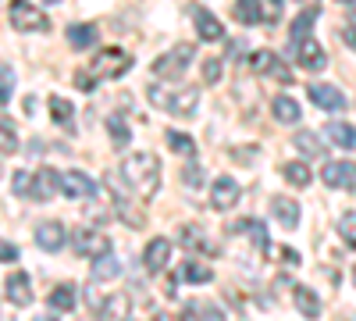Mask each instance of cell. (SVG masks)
Wrapping results in <instances>:
<instances>
[{
	"label": "cell",
	"instance_id": "53",
	"mask_svg": "<svg viewBox=\"0 0 356 321\" xmlns=\"http://www.w3.org/2000/svg\"><path fill=\"white\" fill-rule=\"evenodd\" d=\"M342 4H353V0H342Z\"/></svg>",
	"mask_w": 356,
	"mask_h": 321
},
{
	"label": "cell",
	"instance_id": "39",
	"mask_svg": "<svg viewBox=\"0 0 356 321\" xmlns=\"http://www.w3.org/2000/svg\"><path fill=\"white\" fill-rule=\"evenodd\" d=\"M11 189L18 196H29L33 200V175H25V171H15V179H11Z\"/></svg>",
	"mask_w": 356,
	"mask_h": 321
},
{
	"label": "cell",
	"instance_id": "10",
	"mask_svg": "<svg viewBox=\"0 0 356 321\" xmlns=\"http://www.w3.org/2000/svg\"><path fill=\"white\" fill-rule=\"evenodd\" d=\"M65 243H68V232H65L61 221H40L36 225V246L43 253H57Z\"/></svg>",
	"mask_w": 356,
	"mask_h": 321
},
{
	"label": "cell",
	"instance_id": "2",
	"mask_svg": "<svg viewBox=\"0 0 356 321\" xmlns=\"http://www.w3.org/2000/svg\"><path fill=\"white\" fill-rule=\"evenodd\" d=\"M122 171H125L129 186H132L143 200H146V196H154V193L161 189V161H157L154 154H146V150L132 154V157L122 164Z\"/></svg>",
	"mask_w": 356,
	"mask_h": 321
},
{
	"label": "cell",
	"instance_id": "32",
	"mask_svg": "<svg viewBox=\"0 0 356 321\" xmlns=\"http://www.w3.org/2000/svg\"><path fill=\"white\" fill-rule=\"evenodd\" d=\"M107 132H111V143H114L118 150L129 147V125H125L122 114H111V118H107Z\"/></svg>",
	"mask_w": 356,
	"mask_h": 321
},
{
	"label": "cell",
	"instance_id": "30",
	"mask_svg": "<svg viewBox=\"0 0 356 321\" xmlns=\"http://www.w3.org/2000/svg\"><path fill=\"white\" fill-rule=\"evenodd\" d=\"M68 43L72 47H93L97 43V25H68Z\"/></svg>",
	"mask_w": 356,
	"mask_h": 321
},
{
	"label": "cell",
	"instance_id": "25",
	"mask_svg": "<svg viewBox=\"0 0 356 321\" xmlns=\"http://www.w3.org/2000/svg\"><path fill=\"white\" fill-rule=\"evenodd\" d=\"M235 232H246V236L257 243V250H267V243H271V240H267V228H264L257 218H243V221H235Z\"/></svg>",
	"mask_w": 356,
	"mask_h": 321
},
{
	"label": "cell",
	"instance_id": "14",
	"mask_svg": "<svg viewBox=\"0 0 356 321\" xmlns=\"http://www.w3.org/2000/svg\"><path fill=\"white\" fill-rule=\"evenodd\" d=\"M193 22H196V33H200V40H207V43L225 40V29H221V22L214 18V11H207V8L193 4Z\"/></svg>",
	"mask_w": 356,
	"mask_h": 321
},
{
	"label": "cell",
	"instance_id": "37",
	"mask_svg": "<svg viewBox=\"0 0 356 321\" xmlns=\"http://www.w3.org/2000/svg\"><path fill=\"white\" fill-rule=\"evenodd\" d=\"M178 240H182L186 246H193V250H207V240H203V232L196 225H182L178 228Z\"/></svg>",
	"mask_w": 356,
	"mask_h": 321
},
{
	"label": "cell",
	"instance_id": "1",
	"mask_svg": "<svg viewBox=\"0 0 356 321\" xmlns=\"http://www.w3.org/2000/svg\"><path fill=\"white\" fill-rule=\"evenodd\" d=\"M104 186H107V193H111V200H114V211H118V218H122L129 228H143L146 225V211L136 203V196H132V186H129V179H125V171H107L104 175Z\"/></svg>",
	"mask_w": 356,
	"mask_h": 321
},
{
	"label": "cell",
	"instance_id": "12",
	"mask_svg": "<svg viewBox=\"0 0 356 321\" xmlns=\"http://www.w3.org/2000/svg\"><path fill=\"white\" fill-rule=\"evenodd\" d=\"M168 260H171V243H168L164 236H157V240L146 243V250H143V265H146V272H150V275L164 272V268H168Z\"/></svg>",
	"mask_w": 356,
	"mask_h": 321
},
{
	"label": "cell",
	"instance_id": "49",
	"mask_svg": "<svg viewBox=\"0 0 356 321\" xmlns=\"http://www.w3.org/2000/svg\"><path fill=\"white\" fill-rule=\"evenodd\" d=\"M36 321H57V318H54V314H40Z\"/></svg>",
	"mask_w": 356,
	"mask_h": 321
},
{
	"label": "cell",
	"instance_id": "19",
	"mask_svg": "<svg viewBox=\"0 0 356 321\" xmlns=\"http://www.w3.org/2000/svg\"><path fill=\"white\" fill-rule=\"evenodd\" d=\"M57 189H61V175H54L50 168L33 175V200H54Z\"/></svg>",
	"mask_w": 356,
	"mask_h": 321
},
{
	"label": "cell",
	"instance_id": "26",
	"mask_svg": "<svg viewBox=\"0 0 356 321\" xmlns=\"http://www.w3.org/2000/svg\"><path fill=\"white\" fill-rule=\"evenodd\" d=\"M118 272H122V265H118L114 253H104V257L93 260V282H111Z\"/></svg>",
	"mask_w": 356,
	"mask_h": 321
},
{
	"label": "cell",
	"instance_id": "34",
	"mask_svg": "<svg viewBox=\"0 0 356 321\" xmlns=\"http://www.w3.org/2000/svg\"><path fill=\"white\" fill-rule=\"evenodd\" d=\"M164 139H168V147H171L175 154H186V157H193V154H196V143H193V136H186V132L171 129Z\"/></svg>",
	"mask_w": 356,
	"mask_h": 321
},
{
	"label": "cell",
	"instance_id": "48",
	"mask_svg": "<svg viewBox=\"0 0 356 321\" xmlns=\"http://www.w3.org/2000/svg\"><path fill=\"white\" fill-rule=\"evenodd\" d=\"M342 36H346L349 47H356V29H342Z\"/></svg>",
	"mask_w": 356,
	"mask_h": 321
},
{
	"label": "cell",
	"instance_id": "20",
	"mask_svg": "<svg viewBox=\"0 0 356 321\" xmlns=\"http://www.w3.org/2000/svg\"><path fill=\"white\" fill-rule=\"evenodd\" d=\"M292 304H296V311H300L303 318H321V300H317V293H310L307 285H296L292 289Z\"/></svg>",
	"mask_w": 356,
	"mask_h": 321
},
{
	"label": "cell",
	"instance_id": "41",
	"mask_svg": "<svg viewBox=\"0 0 356 321\" xmlns=\"http://www.w3.org/2000/svg\"><path fill=\"white\" fill-rule=\"evenodd\" d=\"M11 86H15V68L11 65H4V82H0V100H11Z\"/></svg>",
	"mask_w": 356,
	"mask_h": 321
},
{
	"label": "cell",
	"instance_id": "42",
	"mask_svg": "<svg viewBox=\"0 0 356 321\" xmlns=\"http://www.w3.org/2000/svg\"><path fill=\"white\" fill-rule=\"evenodd\" d=\"M15 150H18V136H15L11 122L4 118V154H15Z\"/></svg>",
	"mask_w": 356,
	"mask_h": 321
},
{
	"label": "cell",
	"instance_id": "38",
	"mask_svg": "<svg viewBox=\"0 0 356 321\" xmlns=\"http://www.w3.org/2000/svg\"><path fill=\"white\" fill-rule=\"evenodd\" d=\"M182 182H186L189 189H200V186H203V168H200L196 161H189V164L182 168Z\"/></svg>",
	"mask_w": 356,
	"mask_h": 321
},
{
	"label": "cell",
	"instance_id": "36",
	"mask_svg": "<svg viewBox=\"0 0 356 321\" xmlns=\"http://www.w3.org/2000/svg\"><path fill=\"white\" fill-rule=\"evenodd\" d=\"M335 228H339V236H342V243L356 250V214H353V211H349V214H342Z\"/></svg>",
	"mask_w": 356,
	"mask_h": 321
},
{
	"label": "cell",
	"instance_id": "33",
	"mask_svg": "<svg viewBox=\"0 0 356 321\" xmlns=\"http://www.w3.org/2000/svg\"><path fill=\"white\" fill-rule=\"evenodd\" d=\"M50 114H54L57 125H72L75 122V107L65 97H50Z\"/></svg>",
	"mask_w": 356,
	"mask_h": 321
},
{
	"label": "cell",
	"instance_id": "8",
	"mask_svg": "<svg viewBox=\"0 0 356 321\" xmlns=\"http://www.w3.org/2000/svg\"><path fill=\"white\" fill-rule=\"evenodd\" d=\"M253 68L264 75V79H275L278 86H292V72L285 68V61L271 50H257L253 54Z\"/></svg>",
	"mask_w": 356,
	"mask_h": 321
},
{
	"label": "cell",
	"instance_id": "3",
	"mask_svg": "<svg viewBox=\"0 0 356 321\" xmlns=\"http://www.w3.org/2000/svg\"><path fill=\"white\" fill-rule=\"evenodd\" d=\"M146 97H150L154 107L175 114V118H193V114H196V104H200V90H196V86H178L175 93H168L164 82H154L150 90H146Z\"/></svg>",
	"mask_w": 356,
	"mask_h": 321
},
{
	"label": "cell",
	"instance_id": "23",
	"mask_svg": "<svg viewBox=\"0 0 356 321\" xmlns=\"http://www.w3.org/2000/svg\"><path fill=\"white\" fill-rule=\"evenodd\" d=\"M175 279H178V282H189V285H207V282H214L211 268H207V265H196V260H186V265L178 268Z\"/></svg>",
	"mask_w": 356,
	"mask_h": 321
},
{
	"label": "cell",
	"instance_id": "47",
	"mask_svg": "<svg viewBox=\"0 0 356 321\" xmlns=\"http://www.w3.org/2000/svg\"><path fill=\"white\" fill-rule=\"evenodd\" d=\"M157 321H186V318H178V314H171V311H161Z\"/></svg>",
	"mask_w": 356,
	"mask_h": 321
},
{
	"label": "cell",
	"instance_id": "6",
	"mask_svg": "<svg viewBox=\"0 0 356 321\" xmlns=\"http://www.w3.org/2000/svg\"><path fill=\"white\" fill-rule=\"evenodd\" d=\"M72 246H75L79 257H89V260H97V257L111 253V240L104 236L100 228H89V225H82V228L72 232Z\"/></svg>",
	"mask_w": 356,
	"mask_h": 321
},
{
	"label": "cell",
	"instance_id": "16",
	"mask_svg": "<svg viewBox=\"0 0 356 321\" xmlns=\"http://www.w3.org/2000/svg\"><path fill=\"white\" fill-rule=\"evenodd\" d=\"M271 214L282 228H300V203L292 196H271Z\"/></svg>",
	"mask_w": 356,
	"mask_h": 321
},
{
	"label": "cell",
	"instance_id": "9",
	"mask_svg": "<svg viewBox=\"0 0 356 321\" xmlns=\"http://www.w3.org/2000/svg\"><path fill=\"white\" fill-rule=\"evenodd\" d=\"M321 179L324 186H332V189H353L356 186V164L349 161H328L321 171Z\"/></svg>",
	"mask_w": 356,
	"mask_h": 321
},
{
	"label": "cell",
	"instance_id": "11",
	"mask_svg": "<svg viewBox=\"0 0 356 321\" xmlns=\"http://www.w3.org/2000/svg\"><path fill=\"white\" fill-rule=\"evenodd\" d=\"M61 189H65V196H72V200H89V196H97V182L89 179L86 171H65L61 175Z\"/></svg>",
	"mask_w": 356,
	"mask_h": 321
},
{
	"label": "cell",
	"instance_id": "21",
	"mask_svg": "<svg viewBox=\"0 0 356 321\" xmlns=\"http://www.w3.org/2000/svg\"><path fill=\"white\" fill-rule=\"evenodd\" d=\"M324 136H328V143H335L339 150H356V129L346 125V122H332L324 129Z\"/></svg>",
	"mask_w": 356,
	"mask_h": 321
},
{
	"label": "cell",
	"instance_id": "22",
	"mask_svg": "<svg viewBox=\"0 0 356 321\" xmlns=\"http://www.w3.org/2000/svg\"><path fill=\"white\" fill-rule=\"evenodd\" d=\"M292 143H296V150H300L303 157H324V143H321V136L310 132V129H300V132L292 136Z\"/></svg>",
	"mask_w": 356,
	"mask_h": 321
},
{
	"label": "cell",
	"instance_id": "15",
	"mask_svg": "<svg viewBox=\"0 0 356 321\" xmlns=\"http://www.w3.org/2000/svg\"><path fill=\"white\" fill-rule=\"evenodd\" d=\"M4 297L15 304V307H29L33 304V279L29 275H11V279H4Z\"/></svg>",
	"mask_w": 356,
	"mask_h": 321
},
{
	"label": "cell",
	"instance_id": "18",
	"mask_svg": "<svg viewBox=\"0 0 356 321\" xmlns=\"http://www.w3.org/2000/svg\"><path fill=\"white\" fill-rule=\"evenodd\" d=\"M310 100H314L321 111H342V107H346V97L335 90V86H324V82H314V86H310Z\"/></svg>",
	"mask_w": 356,
	"mask_h": 321
},
{
	"label": "cell",
	"instance_id": "13",
	"mask_svg": "<svg viewBox=\"0 0 356 321\" xmlns=\"http://www.w3.org/2000/svg\"><path fill=\"white\" fill-rule=\"evenodd\" d=\"M239 182H235V179H228V175H225V179H218L214 182V189H211V203H214V211H232L235 208V203H239Z\"/></svg>",
	"mask_w": 356,
	"mask_h": 321
},
{
	"label": "cell",
	"instance_id": "17",
	"mask_svg": "<svg viewBox=\"0 0 356 321\" xmlns=\"http://www.w3.org/2000/svg\"><path fill=\"white\" fill-rule=\"evenodd\" d=\"M296 57H300V65L310 68V72H321L324 65H328V54H324V47L317 40H303L296 43Z\"/></svg>",
	"mask_w": 356,
	"mask_h": 321
},
{
	"label": "cell",
	"instance_id": "50",
	"mask_svg": "<svg viewBox=\"0 0 356 321\" xmlns=\"http://www.w3.org/2000/svg\"><path fill=\"white\" fill-rule=\"evenodd\" d=\"M300 4H307V8H317V0H300Z\"/></svg>",
	"mask_w": 356,
	"mask_h": 321
},
{
	"label": "cell",
	"instance_id": "44",
	"mask_svg": "<svg viewBox=\"0 0 356 321\" xmlns=\"http://www.w3.org/2000/svg\"><path fill=\"white\" fill-rule=\"evenodd\" d=\"M282 18V0H267V22H278Z\"/></svg>",
	"mask_w": 356,
	"mask_h": 321
},
{
	"label": "cell",
	"instance_id": "4",
	"mask_svg": "<svg viewBox=\"0 0 356 321\" xmlns=\"http://www.w3.org/2000/svg\"><path fill=\"white\" fill-rule=\"evenodd\" d=\"M193 54H196L193 43H178V47H171L164 57H157V61H154V75H157V79H182L186 68L193 65Z\"/></svg>",
	"mask_w": 356,
	"mask_h": 321
},
{
	"label": "cell",
	"instance_id": "35",
	"mask_svg": "<svg viewBox=\"0 0 356 321\" xmlns=\"http://www.w3.org/2000/svg\"><path fill=\"white\" fill-rule=\"evenodd\" d=\"M122 314H125V297H122V293L111 297V300H104V307H100V321H122Z\"/></svg>",
	"mask_w": 356,
	"mask_h": 321
},
{
	"label": "cell",
	"instance_id": "46",
	"mask_svg": "<svg viewBox=\"0 0 356 321\" xmlns=\"http://www.w3.org/2000/svg\"><path fill=\"white\" fill-rule=\"evenodd\" d=\"M75 86H79V90H86V93L93 90V79H89V72H79V75H75Z\"/></svg>",
	"mask_w": 356,
	"mask_h": 321
},
{
	"label": "cell",
	"instance_id": "29",
	"mask_svg": "<svg viewBox=\"0 0 356 321\" xmlns=\"http://www.w3.org/2000/svg\"><path fill=\"white\" fill-rule=\"evenodd\" d=\"M282 175H285V182H292V186H310V179H314V175H310V168L303 164V161H289V164H282Z\"/></svg>",
	"mask_w": 356,
	"mask_h": 321
},
{
	"label": "cell",
	"instance_id": "28",
	"mask_svg": "<svg viewBox=\"0 0 356 321\" xmlns=\"http://www.w3.org/2000/svg\"><path fill=\"white\" fill-rule=\"evenodd\" d=\"M235 18L243 25H260L264 11H260V0H235Z\"/></svg>",
	"mask_w": 356,
	"mask_h": 321
},
{
	"label": "cell",
	"instance_id": "40",
	"mask_svg": "<svg viewBox=\"0 0 356 321\" xmlns=\"http://www.w3.org/2000/svg\"><path fill=\"white\" fill-rule=\"evenodd\" d=\"M196 314H200V321H228L221 314V307H214V304H196Z\"/></svg>",
	"mask_w": 356,
	"mask_h": 321
},
{
	"label": "cell",
	"instance_id": "27",
	"mask_svg": "<svg viewBox=\"0 0 356 321\" xmlns=\"http://www.w3.org/2000/svg\"><path fill=\"white\" fill-rule=\"evenodd\" d=\"M314 22H317V8H307L300 18L292 22V29H289V36H292V43H303V40H310L307 33L314 29Z\"/></svg>",
	"mask_w": 356,
	"mask_h": 321
},
{
	"label": "cell",
	"instance_id": "31",
	"mask_svg": "<svg viewBox=\"0 0 356 321\" xmlns=\"http://www.w3.org/2000/svg\"><path fill=\"white\" fill-rule=\"evenodd\" d=\"M75 300H79V297H75L72 285H54V289H50V307H54V311H75Z\"/></svg>",
	"mask_w": 356,
	"mask_h": 321
},
{
	"label": "cell",
	"instance_id": "51",
	"mask_svg": "<svg viewBox=\"0 0 356 321\" xmlns=\"http://www.w3.org/2000/svg\"><path fill=\"white\" fill-rule=\"evenodd\" d=\"M353 282H356V268H353Z\"/></svg>",
	"mask_w": 356,
	"mask_h": 321
},
{
	"label": "cell",
	"instance_id": "24",
	"mask_svg": "<svg viewBox=\"0 0 356 321\" xmlns=\"http://www.w3.org/2000/svg\"><path fill=\"white\" fill-rule=\"evenodd\" d=\"M271 114L282 125H292V122H300V104H296L292 97H275L271 100Z\"/></svg>",
	"mask_w": 356,
	"mask_h": 321
},
{
	"label": "cell",
	"instance_id": "7",
	"mask_svg": "<svg viewBox=\"0 0 356 321\" xmlns=\"http://www.w3.org/2000/svg\"><path fill=\"white\" fill-rule=\"evenodd\" d=\"M8 18L11 25L18 29V33H36V29H47V15L40 8H33L29 0H11V8H8Z\"/></svg>",
	"mask_w": 356,
	"mask_h": 321
},
{
	"label": "cell",
	"instance_id": "5",
	"mask_svg": "<svg viewBox=\"0 0 356 321\" xmlns=\"http://www.w3.org/2000/svg\"><path fill=\"white\" fill-rule=\"evenodd\" d=\"M132 68V54L118 50V47H107L93 57V65H89V72H93L97 79H122L125 72Z\"/></svg>",
	"mask_w": 356,
	"mask_h": 321
},
{
	"label": "cell",
	"instance_id": "45",
	"mask_svg": "<svg viewBox=\"0 0 356 321\" xmlns=\"http://www.w3.org/2000/svg\"><path fill=\"white\" fill-rule=\"evenodd\" d=\"M0 257H4L8 265H15V260H18V246H15V243H4V250H0Z\"/></svg>",
	"mask_w": 356,
	"mask_h": 321
},
{
	"label": "cell",
	"instance_id": "52",
	"mask_svg": "<svg viewBox=\"0 0 356 321\" xmlns=\"http://www.w3.org/2000/svg\"><path fill=\"white\" fill-rule=\"evenodd\" d=\"M50 4H61V0H50Z\"/></svg>",
	"mask_w": 356,
	"mask_h": 321
},
{
	"label": "cell",
	"instance_id": "43",
	"mask_svg": "<svg viewBox=\"0 0 356 321\" xmlns=\"http://www.w3.org/2000/svg\"><path fill=\"white\" fill-rule=\"evenodd\" d=\"M203 79L207 82H218L221 79V61H218V57H211V61L203 65Z\"/></svg>",
	"mask_w": 356,
	"mask_h": 321
}]
</instances>
